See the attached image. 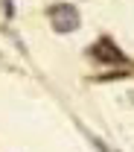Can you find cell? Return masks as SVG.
<instances>
[{"label": "cell", "instance_id": "obj_1", "mask_svg": "<svg viewBox=\"0 0 134 152\" xmlns=\"http://www.w3.org/2000/svg\"><path fill=\"white\" fill-rule=\"evenodd\" d=\"M50 20H53V26H56L58 32H73L79 26V12L73 6H64V3H58L50 9Z\"/></svg>", "mask_w": 134, "mask_h": 152}, {"label": "cell", "instance_id": "obj_2", "mask_svg": "<svg viewBox=\"0 0 134 152\" xmlns=\"http://www.w3.org/2000/svg\"><path fill=\"white\" fill-rule=\"evenodd\" d=\"M93 56H96V58H102V61H125V56L117 50L111 41H99V44L93 47Z\"/></svg>", "mask_w": 134, "mask_h": 152}]
</instances>
